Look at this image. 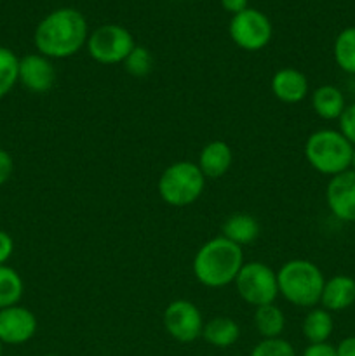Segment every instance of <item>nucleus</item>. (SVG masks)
Returning <instances> with one entry per match:
<instances>
[{
  "label": "nucleus",
  "mask_w": 355,
  "mask_h": 356,
  "mask_svg": "<svg viewBox=\"0 0 355 356\" xmlns=\"http://www.w3.org/2000/svg\"><path fill=\"white\" fill-rule=\"evenodd\" d=\"M338 356H355V336H348L341 339L336 346Z\"/></svg>",
  "instance_id": "obj_31"
},
{
  "label": "nucleus",
  "mask_w": 355,
  "mask_h": 356,
  "mask_svg": "<svg viewBox=\"0 0 355 356\" xmlns=\"http://www.w3.org/2000/svg\"><path fill=\"white\" fill-rule=\"evenodd\" d=\"M270 87L274 96L287 104L301 103L308 96V79L296 68H281L275 72Z\"/></svg>",
  "instance_id": "obj_13"
},
{
  "label": "nucleus",
  "mask_w": 355,
  "mask_h": 356,
  "mask_svg": "<svg viewBox=\"0 0 355 356\" xmlns=\"http://www.w3.org/2000/svg\"><path fill=\"white\" fill-rule=\"evenodd\" d=\"M17 82L30 92L44 94L56 82V70L51 59L42 54H26L19 59Z\"/></svg>",
  "instance_id": "obj_12"
},
{
  "label": "nucleus",
  "mask_w": 355,
  "mask_h": 356,
  "mask_svg": "<svg viewBox=\"0 0 355 356\" xmlns=\"http://www.w3.org/2000/svg\"><path fill=\"white\" fill-rule=\"evenodd\" d=\"M336 65L348 75H355V26H348L338 33L333 45Z\"/></svg>",
  "instance_id": "obj_21"
},
{
  "label": "nucleus",
  "mask_w": 355,
  "mask_h": 356,
  "mask_svg": "<svg viewBox=\"0 0 355 356\" xmlns=\"http://www.w3.org/2000/svg\"><path fill=\"white\" fill-rule=\"evenodd\" d=\"M19 58L10 49L0 45V99L6 97L17 83Z\"/></svg>",
  "instance_id": "obj_23"
},
{
  "label": "nucleus",
  "mask_w": 355,
  "mask_h": 356,
  "mask_svg": "<svg viewBox=\"0 0 355 356\" xmlns=\"http://www.w3.org/2000/svg\"><path fill=\"white\" fill-rule=\"evenodd\" d=\"M242 266V247L230 242L223 235L205 242L197 250L194 259L195 278L209 289H219L233 284Z\"/></svg>",
  "instance_id": "obj_2"
},
{
  "label": "nucleus",
  "mask_w": 355,
  "mask_h": 356,
  "mask_svg": "<svg viewBox=\"0 0 355 356\" xmlns=\"http://www.w3.org/2000/svg\"><path fill=\"white\" fill-rule=\"evenodd\" d=\"M24 285L19 273L9 266H0V309L16 306L23 298Z\"/></svg>",
  "instance_id": "obj_22"
},
{
  "label": "nucleus",
  "mask_w": 355,
  "mask_h": 356,
  "mask_svg": "<svg viewBox=\"0 0 355 356\" xmlns=\"http://www.w3.org/2000/svg\"><path fill=\"white\" fill-rule=\"evenodd\" d=\"M44 356H58V355H44Z\"/></svg>",
  "instance_id": "obj_34"
},
{
  "label": "nucleus",
  "mask_w": 355,
  "mask_h": 356,
  "mask_svg": "<svg viewBox=\"0 0 355 356\" xmlns=\"http://www.w3.org/2000/svg\"><path fill=\"white\" fill-rule=\"evenodd\" d=\"M254 327L263 339H277L285 329V316L278 306H258L254 312Z\"/></svg>",
  "instance_id": "obj_20"
},
{
  "label": "nucleus",
  "mask_w": 355,
  "mask_h": 356,
  "mask_svg": "<svg viewBox=\"0 0 355 356\" xmlns=\"http://www.w3.org/2000/svg\"><path fill=\"white\" fill-rule=\"evenodd\" d=\"M89 28L80 10L61 7L49 13L35 28L33 42L38 54L63 59L77 54L87 44Z\"/></svg>",
  "instance_id": "obj_1"
},
{
  "label": "nucleus",
  "mask_w": 355,
  "mask_h": 356,
  "mask_svg": "<svg viewBox=\"0 0 355 356\" xmlns=\"http://www.w3.org/2000/svg\"><path fill=\"white\" fill-rule=\"evenodd\" d=\"M87 52L101 65H118L136 47L134 37L120 24H101L87 37Z\"/></svg>",
  "instance_id": "obj_7"
},
{
  "label": "nucleus",
  "mask_w": 355,
  "mask_h": 356,
  "mask_svg": "<svg viewBox=\"0 0 355 356\" xmlns=\"http://www.w3.org/2000/svg\"><path fill=\"white\" fill-rule=\"evenodd\" d=\"M13 170H14L13 156H10L6 149L0 148V186L9 181V177L13 176Z\"/></svg>",
  "instance_id": "obj_28"
},
{
  "label": "nucleus",
  "mask_w": 355,
  "mask_h": 356,
  "mask_svg": "<svg viewBox=\"0 0 355 356\" xmlns=\"http://www.w3.org/2000/svg\"><path fill=\"white\" fill-rule=\"evenodd\" d=\"M233 284L240 298L254 308L271 305L278 296L277 273L260 261L244 263Z\"/></svg>",
  "instance_id": "obj_6"
},
{
  "label": "nucleus",
  "mask_w": 355,
  "mask_h": 356,
  "mask_svg": "<svg viewBox=\"0 0 355 356\" xmlns=\"http://www.w3.org/2000/svg\"><path fill=\"white\" fill-rule=\"evenodd\" d=\"M202 337L214 348H230L239 341L240 327L230 316H214L204 323Z\"/></svg>",
  "instance_id": "obj_17"
},
{
  "label": "nucleus",
  "mask_w": 355,
  "mask_h": 356,
  "mask_svg": "<svg viewBox=\"0 0 355 356\" xmlns=\"http://www.w3.org/2000/svg\"><path fill=\"white\" fill-rule=\"evenodd\" d=\"M223 6V9L226 10V13H230L232 16H235V14L242 13V10H246L247 3H249V0H219Z\"/></svg>",
  "instance_id": "obj_30"
},
{
  "label": "nucleus",
  "mask_w": 355,
  "mask_h": 356,
  "mask_svg": "<svg viewBox=\"0 0 355 356\" xmlns=\"http://www.w3.org/2000/svg\"><path fill=\"white\" fill-rule=\"evenodd\" d=\"M301 330L310 344L327 343L334 330V320L331 312L324 308H312L303 318Z\"/></svg>",
  "instance_id": "obj_19"
},
{
  "label": "nucleus",
  "mask_w": 355,
  "mask_h": 356,
  "mask_svg": "<svg viewBox=\"0 0 355 356\" xmlns=\"http://www.w3.org/2000/svg\"><path fill=\"white\" fill-rule=\"evenodd\" d=\"M261 226L251 214H233L223 222V236L237 245H249L260 236Z\"/></svg>",
  "instance_id": "obj_18"
},
{
  "label": "nucleus",
  "mask_w": 355,
  "mask_h": 356,
  "mask_svg": "<svg viewBox=\"0 0 355 356\" xmlns=\"http://www.w3.org/2000/svg\"><path fill=\"white\" fill-rule=\"evenodd\" d=\"M249 356H296L294 348L282 337L277 339H263L253 348Z\"/></svg>",
  "instance_id": "obj_25"
},
{
  "label": "nucleus",
  "mask_w": 355,
  "mask_h": 356,
  "mask_svg": "<svg viewBox=\"0 0 355 356\" xmlns=\"http://www.w3.org/2000/svg\"><path fill=\"white\" fill-rule=\"evenodd\" d=\"M233 163V152L228 143L211 141L198 155V169L205 179H219L230 170Z\"/></svg>",
  "instance_id": "obj_14"
},
{
  "label": "nucleus",
  "mask_w": 355,
  "mask_h": 356,
  "mask_svg": "<svg viewBox=\"0 0 355 356\" xmlns=\"http://www.w3.org/2000/svg\"><path fill=\"white\" fill-rule=\"evenodd\" d=\"M0 356H2V343H0Z\"/></svg>",
  "instance_id": "obj_33"
},
{
  "label": "nucleus",
  "mask_w": 355,
  "mask_h": 356,
  "mask_svg": "<svg viewBox=\"0 0 355 356\" xmlns=\"http://www.w3.org/2000/svg\"><path fill=\"white\" fill-rule=\"evenodd\" d=\"M124 66L129 75L136 76V79H143V76L150 75V72H152L153 58L148 49L143 47V45H136L131 54L125 58Z\"/></svg>",
  "instance_id": "obj_24"
},
{
  "label": "nucleus",
  "mask_w": 355,
  "mask_h": 356,
  "mask_svg": "<svg viewBox=\"0 0 355 356\" xmlns=\"http://www.w3.org/2000/svg\"><path fill=\"white\" fill-rule=\"evenodd\" d=\"M320 305L327 312H345L355 305V280L348 275H336L324 284Z\"/></svg>",
  "instance_id": "obj_15"
},
{
  "label": "nucleus",
  "mask_w": 355,
  "mask_h": 356,
  "mask_svg": "<svg viewBox=\"0 0 355 356\" xmlns=\"http://www.w3.org/2000/svg\"><path fill=\"white\" fill-rule=\"evenodd\" d=\"M354 146L340 131L320 129L312 132L305 143L306 162L324 176H338L350 169Z\"/></svg>",
  "instance_id": "obj_4"
},
{
  "label": "nucleus",
  "mask_w": 355,
  "mask_h": 356,
  "mask_svg": "<svg viewBox=\"0 0 355 356\" xmlns=\"http://www.w3.org/2000/svg\"><path fill=\"white\" fill-rule=\"evenodd\" d=\"M301 356H338V355H336V346H333V344L329 343H320V344H308Z\"/></svg>",
  "instance_id": "obj_29"
},
{
  "label": "nucleus",
  "mask_w": 355,
  "mask_h": 356,
  "mask_svg": "<svg viewBox=\"0 0 355 356\" xmlns=\"http://www.w3.org/2000/svg\"><path fill=\"white\" fill-rule=\"evenodd\" d=\"M37 318L28 308L16 305L0 309V343L24 344L37 332Z\"/></svg>",
  "instance_id": "obj_11"
},
{
  "label": "nucleus",
  "mask_w": 355,
  "mask_h": 356,
  "mask_svg": "<svg viewBox=\"0 0 355 356\" xmlns=\"http://www.w3.org/2000/svg\"><path fill=\"white\" fill-rule=\"evenodd\" d=\"M278 294L298 308H315L320 305L324 278L322 271L308 259H291L277 271Z\"/></svg>",
  "instance_id": "obj_3"
},
{
  "label": "nucleus",
  "mask_w": 355,
  "mask_h": 356,
  "mask_svg": "<svg viewBox=\"0 0 355 356\" xmlns=\"http://www.w3.org/2000/svg\"><path fill=\"white\" fill-rule=\"evenodd\" d=\"M159 195L171 207H187L204 193L205 177L197 163L181 160L174 162L160 174Z\"/></svg>",
  "instance_id": "obj_5"
},
{
  "label": "nucleus",
  "mask_w": 355,
  "mask_h": 356,
  "mask_svg": "<svg viewBox=\"0 0 355 356\" xmlns=\"http://www.w3.org/2000/svg\"><path fill=\"white\" fill-rule=\"evenodd\" d=\"M164 327L167 334L178 343H194L202 337L204 318L197 306L187 299H176L164 309Z\"/></svg>",
  "instance_id": "obj_9"
},
{
  "label": "nucleus",
  "mask_w": 355,
  "mask_h": 356,
  "mask_svg": "<svg viewBox=\"0 0 355 356\" xmlns=\"http://www.w3.org/2000/svg\"><path fill=\"white\" fill-rule=\"evenodd\" d=\"M326 202L334 218L355 222V172L345 170L331 177L326 188Z\"/></svg>",
  "instance_id": "obj_10"
},
{
  "label": "nucleus",
  "mask_w": 355,
  "mask_h": 356,
  "mask_svg": "<svg viewBox=\"0 0 355 356\" xmlns=\"http://www.w3.org/2000/svg\"><path fill=\"white\" fill-rule=\"evenodd\" d=\"M345 108L347 101L336 86L324 83L312 92V110L322 120H340Z\"/></svg>",
  "instance_id": "obj_16"
},
{
  "label": "nucleus",
  "mask_w": 355,
  "mask_h": 356,
  "mask_svg": "<svg viewBox=\"0 0 355 356\" xmlns=\"http://www.w3.org/2000/svg\"><path fill=\"white\" fill-rule=\"evenodd\" d=\"M340 124V132L350 141V145L355 148V103L347 104L343 115L338 120Z\"/></svg>",
  "instance_id": "obj_26"
},
{
  "label": "nucleus",
  "mask_w": 355,
  "mask_h": 356,
  "mask_svg": "<svg viewBox=\"0 0 355 356\" xmlns=\"http://www.w3.org/2000/svg\"><path fill=\"white\" fill-rule=\"evenodd\" d=\"M350 170H354V172H355V148H354V153H352V163H350Z\"/></svg>",
  "instance_id": "obj_32"
},
{
  "label": "nucleus",
  "mask_w": 355,
  "mask_h": 356,
  "mask_svg": "<svg viewBox=\"0 0 355 356\" xmlns=\"http://www.w3.org/2000/svg\"><path fill=\"white\" fill-rule=\"evenodd\" d=\"M13 252H14L13 236H10L7 232H3V229H0V266H3V264L10 259Z\"/></svg>",
  "instance_id": "obj_27"
},
{
  "label": "nucleus",
  "mask_w": 355,
  "mask_h": 356,
  "mask_svg": "<svg viewBox=\"0 0 355 356\" xmlns=\"http://www.w3.org/2000/svg\"><path fill=\"white\" fill-rule=\"evenodd\" d=\"M228 33L237 47L254 52L261 51L270 44L274 28L267 14L247 7L246 10L232 17L228 24Z\"/></svg>",
  "instance_id": "obj_8"
}]
</instances>
